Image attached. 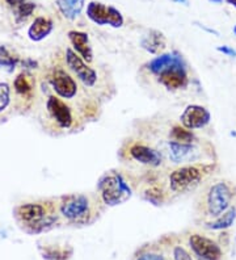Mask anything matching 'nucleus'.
Returning a JSON list of instances; mask_svg holds the SVG:
<instances>
[{
    "instance_id": "obj_31",
    "label": "nucleus",
    "mask_w": 236,
    "mask_h": 260,
    "mask_svg": "<svg viewBox=\"0 0 236 260\" xmlns=\"http://www.w3.org/2000/svg\"><path fill=\"white\" fill-rule=\"evenodd\" d=\"M211 2H216V3H220L222 0H211Z\"/></svg>"
},
{
    "instance_id": "obj_32",
    "label": "nucleus",
    "mask_w": 236,
    "mask_h": 260,
    "mask_svg": "<svg viewBox=\"0 0 236 260\" xmlns=\"http://www.w3.org/2000/svg\"><path fill=\"white\" fill-rule=\"evenodd\" d=\"M179 2H184V3H187V0H179Z\"/></svg>"
},
{
    "instance_id": "obj_15",
    "label": "nucleus",
    "mask_w": 236,
    "mask_h": 260,
    "mask_svg": "<svg viewBox=\"0 0 236 260\" xmlns=\"http://www.w3.org/2000/svg\"><path fill=\"white\" fill-rule=\"evenodd\" d=\"M69 38L74 49L76 50V53L82 57V60L85 63H91L93 61V53H92V47L89 45L88 34L78 32V30H71L69 32Z\"/></svg>"
},
{
    "instance_id": "obj_22",
    "label": "nucleus",
    "mask_w": 236,
    "mask_h": 260,
    "mask_svg": "<svg viewBox=\"0 0 236 260\" xmlns=\"http://www.w3.org/2000/svg\"><path fill=\"white\" fill-rule=\"evenodd\" d=\"M170 141L180 142V143H196V135L192 133V130L184 128L183 125H173L169 130Z\"/></svg>"
},
{
    "instance_id": "obj_19",
    "label": "nucleus",
    "mask_w": 236,
    "mask_h": 260,
    "mask_svg": "<svg viewBox=\"0 0 236 260\" xmlns=\"http://www.w3.org/2000/svg\"><path fill=\"white\" fill-rule=\"evenodd\" d=\"M235 220L236 207L231 206L228 211L220 214L219 217H216L215 221H213V222H207L205 226H206V229H209V230H226V229L232 226Z\"/></svg>"
},
{
    "instance_id": "obj_25",
    "label": "nucleus",
    "mask_w": 236,
    "mask_h": 260,
    "mask_svg": "<svg viewBox=\"0 0 236 260\" xmlns=\"http://www.w3.org/2000/svg\"><path fill=\"white\" fill-rule=\"evenodd\" d=\"M11 102V88L8 83H0V113L4 112Z\"/></svg>"
},
{
    "instance_id": "obj_27",
    "label": "nucleus",
    "mask_w": 236,
    "mask_h": 260,
    "mask_svg": "<svg viewBox=\"0 0 236 260\" xmlns=\"http://www.w3.org/2000/svg\"><path fill=\"white\" fill-rule=\"evenodd\" d=\"M163 256L156 252H144L138 256L137 260H161Z\"/></svg>"
},
{
    "instance_id": "obj_34",
    "label": "nucleus",
    "mask_w": 236,
    "mask_h": 260,
    "mask_svg": "<svg viewBox=\"0 0 236 260\" xmlns=\"http://www.w3.org/2000/svg\"><path fill=\"white\" fill-rule=\"evenodd\" d=\"M161 260H164V257H163V259H161Z\"/></svg>"
},
{
    "instance_id": "obj_20",
    "label": "nucleus",
    "mask_w": 236,
    "mask_h": 260,
    "mask_svg": "<svg viewBox=\"0 0 236 260\" xmlns=\"http://www.w3.org/2000/svg\"><path fill=\"white\" fill-rule=\"evenodd\" d=\"M85 0H58V7L66 19L74 20L80 15Z\"/></svg>"
},
{
    "instance_id": "obj_28",
    "label": "nucleus",
    "mask_w": 236,
    "mask_h": 260,
    "mask_svg": "<svg viewBox=\"0 0 236 260\" xmlns=\"http://www.w3.org/2000/svg\"><path fill=\"white\" fill-rule=\"evenodd\" d=\"M216 50H218V51H220V53L226 54V56L236 57V50H233L232 47H229V46H218V47H216Z\"/></svg>"
},
{
    "instance_id": "obj_1",
    "label": "nucleus",
    "mask_w": 236,
    "mask_h": 260,
    "mask_svg": "<svg viewBox=\"0 0 236 260\" xmlns=\"http://www.w3.org/2000/svg\"><path fill=\"white\" fill-rule=\"evenodd\" d=\"M211 166L206 165H184L179 166L168 174L167 181L163 185L167 196L188 193L200 185L203 176L209 174Z\"/></svg>"
},
{
    "instance_id": "obj_3",
    "label": "nucleus",
    "mask_w": 236,
    "mask_h": 260,
    "mask_svg": "<svg viewBox=\"0 0 236 260\" xmlns=\"http://www.w3.org/2000/svg\"><path fill=\"white\" fill-rule=\"evenodd\" d=\"M235 188L227 180L215 181L207 188L203 196V212L209 217H219L232 206Z\"/></svg>"
},
{
    "instance_id": "obj_16",
    "label": "nucleus",
    "mask_w": 236,
    "mask_h": 260,
    "mask_svg": "<svg viewBox=\"0 0 236 260\" xmlns=\"http://www.w3.org/2000/svg\"><path fill=\"white\" fill-rule=\"evenodd\" d=\"M52 28H54V25H52V21L50 19L43 16L37 17L28 30V36L32 41H41L51 33Z\"/></svg>"
},
{
    "instance_id": "obj_23",
    "label": "nucleus",
    "mask_w": 236,
    "mask_h": 260,
    "mask_svg": "<svg viewBox=\"0 0 236 260\" xmlns=\"http://www.w3.org/2000/svg\"><path fill=\"white\" fill-rule=\"evenodd\" d=\"M17 62H19L17 57L13 56L6 46H0V66L8 67L10 71H12L17 65Z\"/></svg>"
},
{
    "instance_id": "obj_7",
    "label": "nucleus",
    "mask_w": 236,
    "mask_h": 260,
    "mask_svg": "<svg viewBox=\"0 0 236 260\" xmlns=\"http://www.w3.org/2000/svg\"><path fill=\"white\" fill-rule=\"evenodd\" d=\"M50 86L58 97L63 100H74L80 92V86L74 74L62 65H55L49 73Z\"/></svg>"
},
{
    "instance_id": "obj_24",
    "label": "nucleus",
    "mask_w": 236,
    "mask_h": 260,
    "mask_svg": "<svg viewBox=\"0 0 236 260\" xmlns=\"http://www.w3.org/2000/svg\"><path fill=\"white\" fill-rule=\"evenodd\" d=\"M34 8H36V4L30 3V2H25L23 6H20V7L15 11V16H16L17 23L25 21L26 19L32 15Z\"/></svg>"
},
{
    "instance_id": "obj_6",
    "label": "nucleus",
    "mask_w": 236,
    "mask_h": 260,
    "mask_svg": "<svg viewBox=\"0 0 236 260\" xmlns=\"http://www.w3.org/2000/svg\"><path fill=\"white\" fill-rule=\"evenodd\" d=\"M165 161L177 166L192 165L198 159H201V150L196 143H180L167 139V141L156 143Z\"/></svg>"
},
{
    "instance_id": "obj_13",
    "label": "nucleus",
    "mask_w": 236,
    "mask_h": 260,
    "mask_svg": "<svg viewBox=\"0 0 236 260\" xmlns=\"http://www.w3.org/2000/svg\"><path fill=\"white\" fill-rule=\"evenodd\" d=\"M159 80L168 89H180L187 87L189 79H188L187 65H185L184 60L161 71L159 74Z\"/></svg>"
},
{
    "instance_id": "obj_30",
    "label": "nucleus",
    "mask_w": 236,
    "mask_h": 260,
    "mask_svg": "<svg viewBox=\"0 0 236 260\" xmlns=\"http://www.w3.org/2000/svg\"><path fill=\"white\" fill-rule=\"evenodd\" d=\"M227 2H228L229 4H232V6H235V7H236V0H227Z\"/></svg>"
},
{
    "instance_id": "obj_9",
    "label": "nucleus",
    "mask_w": 236,
    "mask_h": 260,
    "mask_svg": "<svg viewBox=\"0 0 236 260\" xmlns=\"http://www.w3.org/2000/svg\"><path fill=\"white\" fill-rule=\"evenodd\" d=\"M46 112L52 124L61 130H70L76 125L75 113L71 106L58 96H49L46 100Z\"/></svg>"
},
{
    "instance_id": "obj_17",
    "label": "nucleus",
    "mask_w": 236,
    "mask_h": 260,
    "mask_svg": "<svg viewBox=\"0 0 236 260\" xmlns=\"http://www.w3.org/2000/svg\"><path fill=\"white\" fill-rule=\"evenodd\" d=\"M183 61V57L179 56V54H163L160 57H156L155 60L151 61L148 63V69L152 74L155 75H159L161 71H164L168 67L173 66L176 63L181 62Z\"/></svg>"
},
{
    "instance_id": "obj_21",
    "label": "nucleus",
    "mask_w": 236,
    "mask_h": 260,
    "mask_svg": "<svg viewBox=\"0 0 236 260\" xmlns=\"http://www.w3.org/2000/svg\"><path fill=\"white\" fill-rule=\"evenodd\" d=\"M142 46L150 53L156 54L165 47V40H164L163 34L156 32V30H152L148 36H146L142 40Z\"/></svg>"
},
{
    "instance_id": "obj_8",
    "label": "nucleus",
    "mask_w": 236,
    "mask_h": 260,
    "mask_svg": "<svg viewBox=\"0 0 236 260\" xmlns=\"http://www.w3.org/2000/svg\"><path fill=\"white\" fill-rule=\"evenodd\" d=\"M65 62L67 69L74 74L78 82L83 86V88H96L98 86V75L93 67L88 66L84 61L82 60V57L79 56L76 51L67 47L65 53Z\"/></svg>"
},
{
    "instance_id": "obj_5",
    "label": "nucleus",
    "mask_w": 236,
    "mask_h": 260,
    "mask_svg": "<svg viewBox=\"0 0 236 260\" xmlns=\"http://www.w3.org/2000/svg\"><path fill=\"white\" fill-rule=\"evenodd\" d=\"M100 198L109 206L121 204L131 196V188L121 174L106 172L98 181Z\"/></svg>"
},
{
    "instance_id": "obj_14",
    "label": "nucleus",
    "mask_w": 236,
    "mask_h": 260,
    "mask_svg": "<svg viewBox=\"0 0 236 260\" xmlns=\"http://www.w3.org/2000/svg\"><path fill=\"white\" fill-rule=\"evenodd\" d=\"M211 119V115L205 107L189 106L181 115L180 121L184 128L194 130V129H202L207 125Z\"/></svg>"
},
{
    "instance_id": "obj_12",
    "label": "nucleus",
    "mask_w": 236,
    "mask_h": 260,
    "mask_svg": "<svg viewBox=\"0 0 236 260\" xmlns=\"http://www.w3.org/2000/svg\"><path fill=\"white\" fill-rule=\"evenodd\" d=\"M189 246L201 260H220L223 255L219 244L202 234H190Z\"/></svg>"
},
{
    "instance_id": "obj_11",
    "label": "nucleus",
    "mask_w": 236,
    "mask_h": 260,
    "mask_svg": "<svg viewBox=\"0 0 236 260\" xmlns=\"http://www.w3.org/2000/svg\"><path fill=\"white\" fill-rule=\"evenodd\" d=\"M87 16L98 25H111L114 28H120L124 24V17L120 11L98 2H92L88 4Z\"/></svg>"
},
{
    "instance_id": "obj_10",
    "label": "nucleus",
    "mask_w": 236,
    "mask_h": 260,
    "mask_svg": "<svg viewBox=\"0 0 236 260\" xmlns=\"http://www.w3.org/2000/svg\"><path fill=\"white\" fill-rule=\"evenodd\" d=\"M51 204H43V202H29V204L20 205L15 209V216L17 220L26 226V231L30 227L37 225L39 221L47 217L49 214L55 213V211L50 207Z\"/></svg>"
},
{
    "instance_id": "obj_29",
    "label": "nucleus",
    "mask_w": 236,
    "mask_h": 260,
    "mask_svg": "<svg viewBox=\"0 0 236 260\" xmlns=\"http://www.w3.org/2000/svg\"><path fill=\"white\" fill-rule=\"evenodd\" d=\"M6 2L11 8H13V11H16L20 6H23L25 3L26 0H6Z\"/></svg>"
},
{
    "instance_id": "obj_2",
    "label": "nucleus",
    "mask_w": 236,
    "mask_h": 260,
    "mask_svg": "<svg viewBox=\"0 0 236 260\" xmlns=\"http://www.w3.org/2000/svg\"><path fill=\"white\" fill-rule=\"evenodd\" d=\"M100 204V198L83 193L67 194L61 198L59 214L69 222L74 224H88L95 216V207Z\"/></svg>"
},
{
    "instance_id": "obj_4",
    "label": "nucleus",
    "mask_w": 236,
    "mask_h": 260,
    "mask_svg": "<svg viewBox=\"0 0 236 260\" xmlns=\"http://www.w3.org/2000/svg\"><path fill=\"white\" fill-rule=\"evenodd\" d=\"M122 154L125 155V158L129 159V162H134L147 168H161L167 163L164 155L156 146L142 139L129 141L122 150Z\"/></svg>"
},
{
    "instance_id": "obj_26",
    "label": "nucleus",
    "mask_w": 236,
    "mask_h": 260,
    "mask_svg": "<svg viewBox=\"0 0 236 260\" xmlns=\"http://www.w3.org/2000/svg\"><path fill=\"white\" fill-rule=\"evenodd\" d=\"M172 255H173V260H192L190 253L183 246H179V244L173 246Z\"/></svg>"
},
{
    "instance_id": "obj_18",
    "label": "nucleus",
    "mask_w": 236,
    "mask_h": 260,
    "mask_svg": "<svg viewBox=\"0 0 236 260\" xmlns=\"http://www.w3.org/2000/svg\"><path fill=\"white\" fill-rule=\"evenodd\" d=\"M34 84H36L34 78L28 73L19 74L15 82H13V87H15V91H16L17 95L21 96V97H25V99L32 96Z\"/></svg>"
},
{
    "instance_id": "obj_33",
    "label": "nucleus",
    "mask_w": 236,
    "mask_h": 260,
    "mask_svg": "<svg viewBox=\"0 0 236 260\" xmlns=\"http://www.w3.org/2000/svg\"><path fill=\"white\" fill-rule=\"evenodd\" d=\"M233 33H235V34H236V27H235V28H233Z\"/></svg>"
}]
</instances>
